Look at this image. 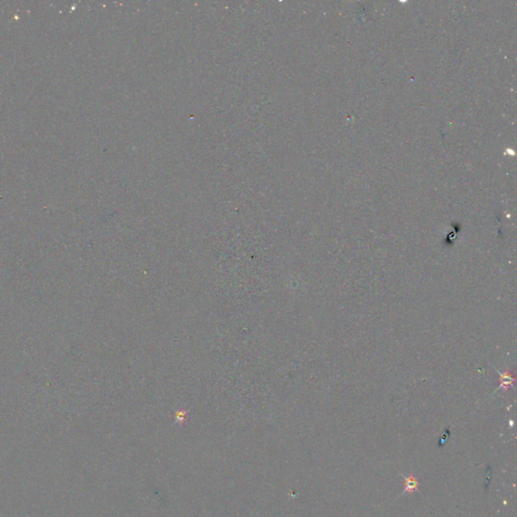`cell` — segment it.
Here are the masks:
<instances>
[{
    "instance_id": "6da1fadb",
    "label": "cell",
    "mask_w": 517,
    "mask_h": 517,
    "mask_svg": "<svg viewBox=\"0 0 517 517\" xmlns=\"http://www.w3.org/2000/svg\"><path fill=\"white\" fill-rule=\"evenodd\" d=\"M404 481H405V488H404V491L405 492H408V493H413L414 491H416L418 489V481L414 478V476L411 474L409 477H405L404 478Z\"/></svg>"
},
{
    "instance_id": "7a4b0ae2",
    "label": "cell",
    "mask_w": 517,
    "mask_h": 517,
    "mask_svg": "<svg viewBox=\"0 0 517 517\" xmlns=\"http://www.w3.org/2000/svg\"><path fill=\"white\" fill-rule=\"evenodd\" d=\"M491 475H492L491 468H490V467H488V468H487V474H486V481H485L486 489H487V487L489 486V483H490V480H491Z\"/></svg>"
}]
</instances>
